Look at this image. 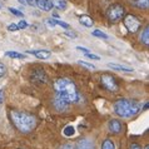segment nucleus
Wrapping results in <instances>:
<instances>
[{"label":"nucleus","mask_w":149,"mask_h":149,"mask_svg":"<svg viewBox=\"0 0 149 149\" xmlns=\"http://www.w3.org/2000/svg\"><path fill=\"white\" fill-rule=\"evenodd\" d=\"M54 90H55V95L61 99H64L67 103H74L78 102L79 99V93L75 84L68 79V78H59L54 81Z\"/></svg>","instance_id":"f257e3e1"},{"label":"nucleus","mask_w":149,"mask_h":149,"mask_svg":"<svg viewBox=\"0 0 149 149\" xmlns=\"http://www.w3.org/2000/svg\"><path fill=\"white\" fill-rule=\"evenodd\" d=\"M53 23L55 24V25H59V26H61V28H64V29H69V25L67 23H64V22H61V20H59V19H53Z\"/></svg>","instance_id":"412c9836"},{"label":"nucleus","mask_w":149,"mask_h":149,"mask_svg":"<svg viewBox=\"0 0 149 149\" xmlns=\"http://www.w3.org/2000/svg\"><path fill=\"white\" fill-rule=\"evenodd\" d=\"M108 67H109V68H111V69H114V70H119V72H128V73L133 72V69H132V68L124 67V65H118V64H113V63H109V64H108Z\"/></svg>","instance_id":"4468645a"},{"label":"nucleus","mask_w":149,"mask_h":149,"mask_svg":"<svg viewBox=\"0 0 149 149\" xmlns=\"http://www.w3.org/2000/svg\"><path fill=\"white\" fill-rule=\"evenodd\" d=\"M6 72V68H5V65H4L3 63H0V78H1L4 74H5Z\"/></svg>","instance_id":"cd10ccee"},{"label":"nucleus","mask_w":149,"mask_h":149,"mask_svg":"<svg viewBox=\"0 0 149 149\" xmlns=\"http://www.w3.org/2000/svg\"><path fill=\"white\" fill-rule=\"evenodd\" d=\"M54 107L59 110V111H64V110H67L68 109V107H69V103H67L64 100V99H61L59 97H54Z\"/></svg>","instance_id":"1a4fd4ad"},{"label":"nucleus","mask_w":149,"mask_h":149,"mask_svg":"<svg viewBox=\"0 0 149 149\" xmlns=\"http://www.w3.org/2000/svg\"><path fill=\"white\" fill-rule=\"evenodd\" d=\"M79 64H81V65H85V67H88V68H90V69H95L94 65H93V64H90V63H88V61L79 60Z\"/></svg>","instance_id":"393cba45"},{"label":"nucleus","mask_w":149,"mask_h":149,"mask_svg":"<svg viewBox=\"0 0 149 149\" xmlns=\"http://www.w3.org/2000/svg\"><path fill=\"white\" fill-rule=\"evenodd\" d=\"M77 49H78V50H80V52H83V53H84V54H86V53H89V52H90L89 49L83 48V47H77Z\"/></svg>","instance_id":"c85d7f7f"},{"label":"nucleus","mask_w":149,"mask_h":149,"mask_svg":"<svg viewBox=\"0 0 149 149\" xmlns=\"http://www.w3.org/2000/svg\"><path fill=\"white\" fill-rule=\"evenodd\" d=\"M124 25H125L129 33H136L140 28V22L134 15H127L124 18Z\"/></svg>","instance_id":"39448f33"},{"label":"nucleus","mask_w":149,"mask_h":149,"mask_svg":"<svg viewBox=\"0 0 149 149\" xmlns=\"http://www.w3.org/2000/svg\"><path fill=\"white\" fill-rule=\"evenodd\" d=\"M29 54H33L35 55L38 59H48V58H50V52L49 50H28Z\"/></svg>","instance_id":"9b49d317"},{"label":"nucleus","mask_w":149,"mask_h":149,"mask_svg":"<svg viewBox=\"0 0 149 149\" xmlns=\"http://www.w3.org/2000/svg\"><path fill=\"white\" fill-rule=\"evenodd\" d=\"M136 5L142 9H147L149 5V0H136Z\"/></svg>","instance_id":"aec40b11"},{"label":"nucleus","mask_w":149,"mask_h":149,"mask_svg":"<svg viewBox=\"0 0 149 149\" xmlns=\"http://www.w3.org/2000/svg\"><path fill=\"white\" fill-rule=\"evenodd\" d=\"M5 55L10 56V58H14V59H24V58H25V55L20 54V53H18V52H6Z\"/></svg>","instance_id":"a211bd4d"},{"label":"nucleus","mask_w":149,"mask_h":149,"mask_svg":"<svg viewBox=\"0 0 149 149\" xmlns=\"http://www.w3.org/2000/svg\"><path fill=\"white\" fill-rule=\"evenodd\" d=\"M20 4H24V5H33L34 4V0H19Z\"/></svg>","instance_id":"bb28decb"},{"label":"nucleus","mask_w":149,"mask_h":149,"mask_svg":"<svg viewBox=\"0 0 149 149\" xmlns=\"http://www.w3.org/2000/svg\"><path fill=\"white\" fill-rule=\"evenodd\" d=\"M75 149H95V147L90 139H80L77 143Z\"/></svg>","instance_id":"9d476101"},{"label":"nucleus","mask_w":149,"mask_h":149,"mask_svg":"<svg viewBox=\"0 0 149 149\" xmlns=\"http://www.w3.org/2000/svg\"><path fill=\"white\" fill-rule=\"evenodd\" d=\"M140 41H142L143 44H146V45L149 44V28L148 26H146L144 31L140 34Z\"/></svg>","instance_id":"2eb2a0df"},{"label":"nucleus","mask_w":149,"mask_h":149,"mask_svg":"<svg viewBox=\"0 0 149 149\" xmlns=\"http://www.w3.org/2000/svg\"><path fill=\"white\" fill-rule=\"evenodd\" d=\"M10 115L14 125L23 133H29L36 125V119L33 114L24 113V111H19V110H13Z\"/></svg>","instance_id":"f03ea898"},{"label":"nucleus","mask_w":149,"mask_h":149,"mask_svg":"<svg viewBox=\"0 0 149 149\" xmlns=\"http://www.w3.org/2000/svg\"><path fill=\"white\" fill-rule=\"evenodd\" d=\"M8 30H9V31H16V30H19L18 24H14V23L9 24V25H8Z\"/></svg>","instance_id":"5701e85b"},{"label":"nucleus","mask_w":149,"mask_h":149,"mask_svg":"<svg viewBox=\"0 0 149 149\" xmlns=\"http://www.w3.org/2000/svg\"><path fill=\"white\" fill-rule=\"evenodd\" d=\"M100 81H102V85L104 86L107 90H109V92H117L118 88H119L117 81H115V79L111 75H109V74H104V75H102Z\"/></svg>","instance_id":"423d86ee"},{"label":"nucleus","mask_w":149,"mask_h":149,"mask_svg":"<svg viewBox=\"0 0 149 149\" xmlns=\"http://www.w3.org/2000/svg\"><path fill=\"white\" fill-rule=\"evenodd\" d=\"M92 35L93 36H97V38H100V39H109V35L105 34L104 31L99 30V29H95V30L92 31Z\"/></svg>","instance_id":"dca6fc26"},{"label":"nucleus","mask_w":149,"mask_h":149,"mask_svg":"<svg viewBox=\"0 0 149 149\" xmlns=\"http://www.w3.org/2000/svg\"><path fill=\"white\" fill-rule=\"evenodd\" d=\"M18 26H19V29H25L28 26V23L25 22V20H20L19 24H18Z\"/></svg>","instance_id":"a878e982"},{"label":"nucleus","mask_w":149,"mask_h":149,"mask_svg":"<svg viewBox=\"0 0 149 149\" xmlns=\"http://www.w3.org/2000/svg\"><path fill=\"white\" fill-rule=\"evenodd\" d=\"M63 133H64L65 136H73L74 134H75V129H74V127H73V125H68V127H65V128H64Z\"/></svg>","instance_id":"6ab92c4d"},{"label":"nucleus","mask_w":149,"mask_h":149,"mask_svg":"<svg viewBox=\"0 0 149 149\" xmlns=\"http://www.w3.org/2000/svg\"><path fill=\"white\" fill-rule=\"evenodd\" d=\"M9 11L13 15H15V16H20V18H22L23 16V13L20 10H18V9H15V8H9Z\"/></svg>","instance_id":"4be33fe9"},{"label":"nucleus","mask_w":149,"mask_h":149,"mask_svg":"<svg viewBox=\"0 0 149 149\" xmlns=\"http://www.w3.org/2000/svg\"><path fill=\"white\" fill-rule=\"evenodd\" d=\"M80 24L81 25H84V26H86V28H92L94 22H93V19L90 18L89 15H81L80 16Z\"/></svg>","instance_id":"f8f14e48"},{"label":"nucleus","mask_w":149,"mask_h":149,"mask_svg":"<svg viewBox=\"0 0 149 149\" xmlns=\"http://www.w3.org/2000/svg\"><path fill=\"white\" fill-rule=\"evenodd\" d=\"M0 8H1V4H0Z\"/></svg>","instance_id":"f704fd0d"},{"label":"nucleus","mask_w":149,"mask_h":149,"mask_svg":"<svg viewBox=\"0 0 149 149\" xmlns=\"http://www.w3.org/2000/svg\"><path fill=\"white\" fill-rule=\"evenodd\" d=\"M124 14H125V10H124V8L120 4H113L107 10V16H108L109 22L111 23H117L119 20H122Z\"/></svg>","instance_id":"20e7f679"},{"label":"nucleus","mask_w":149,"mask_h":149,"mask_svg":"<svg viewBox=\"0 0 149 149\" xmlns=\"http://www.w3.org/2000/svg\"><path fill=\"white\" fill-rule=\"evenodd\" d=\"M108 128H109V130H110V133H114V134H119L122 132V123L117 120V119H111V120L108 123Z\"/></svg>","instance_id":"0eeeda50"},{"label":"nucleus","mask_w":149,"mask_h":149,"mask_svg":"<svg viewBox=\"0 0 149 149\" xmlns=\"http://www.w3.org/2000/svg\"><path fill=\"white\" fill-rule=\"evenodd\" d=\"M35 5L43 11H50L53 9V4L50 0H35Z\"/></svg>","instance_id":"6e6552de"},{"label":"nucleus","mask_w":149,"mask_h":149,"mask_svg":"<svg viewBox=\"0 0 149 149\" xmlns=\"http://www.w3.org/2000/svg\"><path fill=\"white\" fill-rule=\"evenodd\" d=\"M102 149H115V144H114L113 140L105 139L102 144Z\"/></svg>","instance_id":"f3484780"},{"label":"nucleus","mask_w":149,"mask_h":149,"mask_svg":"<svg viewBox=\"0 0 149 149\" xmlns=\"http://www.w3.org/2000/svg\"><path fill=\"white\" fill-rule=\"evenodd\" d=\"M52 4H53V6L56 8V9H59V10H64V9H67V1L65 0H50Z\"/></svg>","instance_id":"ddd939ff"},{"label":"nucleus","mask_w":149,"mask_h":149,"mask_svg":"<svg viewBox=\"0 0 149 149\" xmlns=\"http://www.w3.org/2000/svg\"><path fill=\"white\" fill-rule=\"evenodd\" d=\"M3 100H4V92H3V89L0 90V104L3 103Z\"/></svg>","instance_id":"2f4dec72"},{"label":"nucleus","mask_w":149,"mask_h":149,"mask_svg":"<svg viewBox=\"0 0 149 149\" xmlns=\"http://www.w3.org/2000/svg\"><path fill=\"white\" fill-rule=\"evenodd\" d=\"M144 149H149V147H148V146H146V148H144Z\"/></svg>","instance_id":"72a5a7b5"},{"label":"nucleus","mask_w":149,"mask_h":149,"mask_svg":"<svg viewBox=\"0 0 149 149\" xmlns=\"http://www.w3.org/2000/svg\"><path fill=\"white\" fill-rule=\"evenodd\" d=\"M59 149H75V148H74L72 144H64V146H63V147H60Z\"/></svg>","instance_id":"c756f323"},{"label":"nucleus","mask_w":149,"mask_h":149,"mask_svg":"<svg viewBox=\"0 0 149 149\" xmlns=\"http://www.w3.org/2000/svg\"><path fill=\"white\" fill-rule=\"evenodd\" d=\"M139 111V104L128 99H119L114 104V113L120 118H130Z\"/></svg>","instance_id":"7ed1b4c3"},{"label":"nucleus","mask_w":149,"mask_h":149,"mask_svg":"<svg viewBox=\"0 0 149 149\" xmlns=\"http://www.w3.org/2000/svg\"><path fill=\"white\" fill-rule=\"evenodd\" d=\"M65 34H67V35H69L70 38H77V35L74 34V33H68V31H65Z\"/></svg>","instance_id":"473e14b6"},{"label":"nucleus","mask_w":149,"mask_h":149,"mask_svg":"<svg viewBox=\"0 0 149 149\" xmlns=\"http://www.w3.org/2000/svg\"><path fill=\"white\" fill-rule=\"evenodd\" d=\"M129 149H142V148H140V146H138V144H130V146H129Z\"/></svg>","instance_id":"7c9ffc66"},{"label":"nucleus","mask_w":149,"mask_h":149,"mask_svg":"<svg viewBox=\"0 0 149 149\" xmlns=\"http://www.w3.org/2000/svg\"><path fill=\"white\" fill-rule=\"evenodd\" d=\"M89 59H93V60H100V56L99 55H95V54H92V53H86L85 54Z\"/></svg>","instance_id":"b1692460"}]
</instances>
